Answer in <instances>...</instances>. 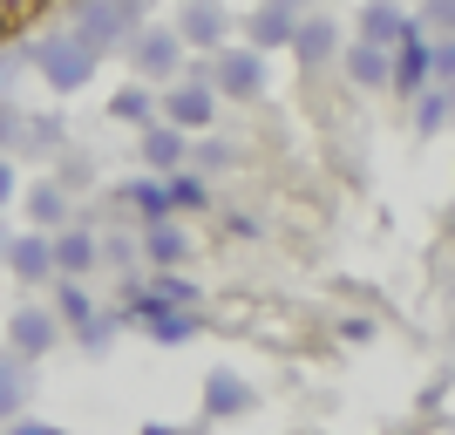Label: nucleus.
<instances>
[{
	"mask_svg": "<svg viewBox=\"0 0 455 435\" xmlns=\"http://www.w3.org/2000/svg\"><path fill=\"white\" fill-rule=\"evenodd\" d=\"M347 41H340V20L333 14H299V35H292V48L285 55H299V68H320V61H333Z\"/></svg>",
	"mask_w": 455,
	"mask_h": 435,
	"instance_id": "obj_16",
	"label": "nucleus"
},
{
	"mask_svg": "<svg viewBox=\"0 0 455 435\" xmlns=\"http://www.w3.org/2000/svg\"><path fill=\"white\" fill-rule=\"evenodd\" d=\"M190 164V136H177L171 123H150L143 130V177H177Z\"/></svg>",
	"mask_w": 455,
	"mask_h": 435,
	"instance_id": "obj_18",
	"label": "nucleus"
},
{
	"mask_svg": "<svg viewBox=\"0 0 455 435\" xmlns=\"http://www.w3.org/2000/svg\"><path fill=\"white\" fill-rule=\"evenodd\" d=\"M20 197V171H14V157H0V211Z\"/></svg>",
	"mask_w": 455,
	"mask_h": 435,
	"instance_id": "obj_28",
	"label": "nucleus"
},
{
	"mask_svg": "<svg viewBox=\"0 0 455 435\" xmlns=\"http://www.w3.org/2000/svg\"><path fill=\"white\" fill-rule=\"evenodd\" d=\"M123 205L136 211V231H143V225H164V218H177V211H171V184H164V177H143V171L123 184Z\"/></svg>",
	"mask_w": 455,
	"mask_h": 435,
	"instance_id": "obj_19",
	"label": "nucleus"
},
{
	"mask_svg": "<svg viewBox=\"0 0 455 435\" xmlns=\"http://www.w3.org/2000/svg\"><path fill=\"white\" fill-rule=\"evenodd\" d=\"M136 435H204V422H197V429H190V422H143Z\"/></svg>",
	"mask_w": 455,
	"mask_h": 435,
	"instance_id": "obj_32",
	"label": "nucleus"
},
{
	"mask_svg": "<svg viewBox=\"0 0 455 435\" xmlns=\"http://www.w3.org/2000/svg\"><path fill=\"white\" fill-rule=\"evenodd\" d=\"M28 68H35V76L48 82L55 95H76V89H89V82H95L102 55H95L82 35H68V28H48V35L28 48Z\"/></svg>",
	"mask_w": 455,
	"mask_h": 435,
	"instance_id": "obj_1",
	"label": "nucleus"
},
{
	"mask_svg": "<svg viewBox=\"0 0 455 435\" xmlns=\"http://www.w3.org/2000/svg\"><path fill=\"white\" fill-rule=\"evenodd\" d=\"M231 164H238V150H231L225 136H197V143H190V164H184V171L211 184V177H218V171H231Z\"/></svg>",
	"mask_w": 455,
	"mask_h": 435,
	"instance_id": "obj_23",
	"label": "nucleus"
},
{
	"mask_svg": "<svg viewBox=\"0 0 455 435\" xmlns=\"http://www.w3.org/2000/svg\"><path fill=\"white\" fill-rule=\"evenodd\" d=\"M299 35V7H285V0H259L251 14H238V48L251 55H285Z\"/></svg>",
	"mask_w": 455,
	"mask_h": 435,
	"instance_id": "obj_8",
	"label": "nucleus"
},
{
	"mask_svg": "<svg viewBox=\"0 0 455 435\" xmlns=\"http://www.w3.org/2000/svg\"><path fill=\"white\" fill-rule=\"evenodd\" d=\"M259 408V388L245 375H231V367H211L204 375V422H238Z\"/></svg>",
	"mask_w": 455,
	"mask_h": 435,
	"instance_id": "obj_13",
	"label": "nucleus"
},
{
	"mask_svg": "<svg viewBox=\"0 0 455 435\" xmlns=\"http://www.w3.org/2000/svg\"><path fill=\"white\" fill-rule=\"evenodd\" d=\"M61 28H68V35H82L95 48V55L109 61L116 48H130L136 41V28H143V14H136V7H123V0H82L76 14L61 20Z\"/></svg>",
	"mask_w": 455,
	"mask_h": 435,
	"instance_id": "obj_3",
	"label": "nucleus"
},
{
	"mask_svg": "<svg viewBox=\"0 0 455 435\" xmlns=\"http://www.w3.org/2000/svg\"><path fill=\"white\" fill-rule=\"evenodd\" d=\"M171 35L184 41V55L197 48V55H218V48H231V35H238V14L231 7H218V0H184L177 7V20H171Z\"/></svg>",
	"mask_w": 455,
	"mask_h": 435,
	"instance_id": "obj_6",
	"label": "nucleus"
},
{
	"mask_svg": "<svg viewBox=\"0 0 455 435\" xmlns=\"http://www.w3.org/2000/svg\"><path fill=\"white\" fill-rule=\"evenodd\" d=\"M7 246H14V231H7V225H0V259H7Z\"/></svg>",
	"mask_w": 455,
	"mask_h": 435,
	"instance_id": "obj_33",
	"label": "nucleus"
},
{
	"mask_svg": "<svg viewBox=\"0 0 455 435\" xmlns=\"http://www.w3.org/2000/svg\"><path fill=\"white\" fill-rule=\"evenodd\" d=\"M435 48V89H455V41H428Z\"/></svg>",
	"mask_w": 455,
	"mask_h": 435,
	"instance_id": "obj_27",
	"label": "nucleus"
},
{
	"mask_svg": "<svg viewBox=\"0 0 455 435\" xmlns=\"http://www.w3.org/2000/svg\"><path fill=\"white\" fill-rule=\"evenodd\" d=\"M408 35H415V14H408V7H387V0H374V7H361V14H354V41H361V48L395 55Z\"/></svg>",
	"mask_w": 455,
	"mask_h": 435,
	"instance_id": "obj_12",
	"label": "nucleus"
},
{
	"mask_svg": "<svg viewBox=\"0 0 455 435\" xmlns=\"http://www.w3.org/2000/svg\"><path fill=\"white\" fill-rule=\"evenodd\" d=\"M164 184H171V211H177V218H190V211H211V184H204V177L177 171V177H164Z\"/></svg>",
	"mask_w": 455,
	"mask_h": 435,
	"instance_id": "obj_24",
	"label": "nucleus"
},
{
	"mask_svg": "<svg viewBox=\"0 0 455 435\" xmlns=\"http://www.w3.org/2000/svg\"><path fill=\"white\" fill-rule=\"evenodd\" d=\"M156 123H171L177 136H211V123H218V89L204 82V61H190L184 82H171V89L156 95Z\"/></svg>",
	"mask_w": 455,
	"mask_h": 435,
	"instance_id": "obj_2",
	"label": "nucleus"
},
{
	"mask_svg": "<svg viewBox=\"0 0 455 435\" xmlns=\"http://www.w3.org/2000/svg\"><path fill=\"white\" fill-rule=\"evenodd\" d=\"M28 375H35V367L0 347V429H14V422L28 415V395H35V381H28Z\"/></svg>",
	"mask_w": 455,
	"mask_h": 435,
	"instance_id": "obj_20",
	"label": "nucleus"
},
{
	"mask_svg": "<svg viewBox=\"0 0 455 435\" xmlns=\"http://www.w3.org/2000/svg\"><path fill=\"white\" fill-rule=\"evenodd\" d=\"M55 347H61V320H55V306H48V300L14 306V320H7V354L35 367V360H41V354H55Z\"/></svg>",
	"mask_w": 455,
	"mask_h": 435,
	"instance_id": "obj_9",
	"label": "nucleus"
},
{
	"mask_svg": "<svg viewBox=\"0 0 455 435\" xmlns=\"http://www.w3.org/2000/svg\"><path fill=\"white\" fill-rule=\"evenodd\" d=\"M14 136H20V109H14V102H0V157H7Z\"/></svg>",
	"mask_w": 455,
	"mask_h": 435,
	"instance_id": "obj_31",
	"label": "nucleus"
},
{
	"mask_svg": "<svg viewBox=\"0 0 455 435\" xmlns=\"http://www.w3.org/2000/svg\"><path fill=\"white\" fill-rule=\"evenodd\" d=\"M123 55H130V68H136V82H143V89H171V82H184V68H190V55H184V41L171 35V28H136V41L130 48H123Z\"/></svg>",
	"mask_w": 455,
	"mask_h": 435,
	"instance_id": "obj_4",
	"label": "nucleus"
},
{
	"mask_svg": "<svg viewBox=\"0 0 455 435\" xmlns=\"http://www.w3.org/2000/svg\"><path fill=\"white\" fill-rule=\"evenodd\" d=\"M28 218L41 231V238H55L61 225H76V197H68V184H55V177H41V184H28Z\"/></svg>",
	"mask_w": 455,
	"mask_h": 435,
	"instance_id": "obj_15",
	"label": "nucleus"
},
{
	"mask_svg": "<svg viewBox=\"0 0 455 435\" xmlns=\"http://www.w3.org/2000/svg\"><path fill=\"white\" fill-rule=\"evenodd\" d=\"M387 89L408 95V102H415L421 89H435V48H428L421 35H408V41L395 48V82H387Z\"/></svg>",
	"mask_w": 455,
	"mask_h": 435,
	"instance_id": "obj_17",
	"label": "nucleus"
},
{
	"mask_svg": "<svg viewBox=\"0 0 455 435\" xmlns=\"http://www.w3.org/2000/svg\"><path fill=\"white\" fill-rule=\"evenodd\" d=\"M204 82L218 89V102H259V95L272 89V68H266V55H251V48H218V55L204 61Z\"/></svg>",
	"mask_w": 455,
	"mask_h": 435,
	"instance_id": "obj_5",
	"label": "nucleus"
},
{
	"mask_svg": "<svg viewBox=\"0 0 455 435\" xmlns=\"http://www.w3.org/2000/svg\"><path fill=\"white\" fill-rule=\"evenodd\" d=\"M130 326H143L156 347H184V341H197L204 313H184V306H150V300H136V293H130Z\"/></svg>",
	"mask_w": 455,
	"mask_h": 435,
	"instance_id": "obj_11",
	"label": "nucleus"
},
{
	"mask_svg": "<svg viewBox=\"0 0 455 435\" xmlns=\"http://www.w3.org/2000/svg\"><path fill=\"white\" fill-rule=\"evenodd\" d=\"M48 246H55V286L61 279H68V286H89L95 279V265H102V231H95L89 211H76V225H61Z\"/></svg>",
	"mask_w": 455,
	"mask_h": 435,
	"instance_id": "obj_7",
	"label": "nucleus"
},
{
	"mask_svg": "<svg viewBox=\"0 0 455 435\" xmlns=\"http://www.w3.org/2000/svg\"><path fill=\"white\" fill-rule=\"evenodd\" d=\"M340 341H354V347L374 341V320H367V313H347V320H340Z\"/></svg>",
	"mask_w": 455,
	"mask_h": 435,
	"instance_id": "obj_29",
	"label": "nucleus"
},
{
	"mask_svg": "<svg viewBox=\"0 0 455 435\" xmlns=\"http://www.w3.org/2000/svg\"><path fill=\"white\" fill-rule=\"evenodd\" d=\"M136 252H143L150 272H184L190 252H197V238H190L184 218H164V225H143V231H136Z\"/></svg>",
	"mask_w": 455,
	"mask_h": 435,
	"instance_id": "obj_10",
	"label": "nucleus"
},
{
	"mask_svg": "<svg viewBox=\"0 0 455 435\" xmlns=\"http://www.w3.org/2000/svg\"><path fill=\"white\" fill-rule=\"evenodd\" d=\"M449 130V89H421L415 95V136H442Z\"/></svg>",
	"mask_w": 455,
	"mask_h": 435,
	"instance_id": "obj_25",
	"label": "nucleus"
},
{
	"mask_svg": "<svg viewBox=\"0 0 455 435\" xmlns=\"http://www.w3.org/2000/svg\"><path fill=\"white\" fill-rule=\"evenodd\" d=\"M20 136H28L35 150H55L61 143V116H35V123H20Z\"/></svg>",
	"mask_w": 455,
	"mask_h": 435,
	"instance_id": "obj_26",
	"label": "nucleus"
},
{
	"mask_svg": "<svg viewBox=\"0 0 455 435\" xmlns=\"http://www.w3.org/2000/svg\"><path fill=\"white\" fill-rule=\"evenodd\" d=\"M109 116H116V123H130V130L143 136V130L156 123V89H143V82H123V89L109 95Z\"/></svg>",
	"mask_w": 455,
	"mask_h": 435,
	"instance_id": "obj_22",
	"label": "nucleus"
},
{
	"mask_svg": "<svg viewBox=\"0 0 455 435\" xmlns=\"http://www.w3.org/2000/svg\"><path fill=\"white\" fill-rule=\"evenodd\" d=\"M340 68L361 82V89H387V82H395V55H380V48H361V41H347V48H340Z\"/></svg>",
	"mask_w": 455,
	"mask_h": 435,
	"instance_id": "obj_21",
	"label": "nucleus"
},
{
	"mask_svg": "<svg viewBox=\"0 0 455 435\" xmlns=\"http://www.w3.org/2000/svg\"><path fill=\"white\" fill-rule=\"evenodd\" d=\"M7 435H68V429H61V422H41V415H20Z\"/></svg>",
	"mask_w": 455,
	"mask_h": 435,
	"instance_id": "obj_30",
	"label": "nucleus"
},
{
	"mask_svg": "<svg viewBox=\"0 0 455 435\" xmlns=\"http://www.w3.org/2000/svg\"><path fill=\"white\" fill-rule=\"evenodd\" d=\"M0 272H14L20 286H55V246H48L41 231H14V246H7Z\"/></svg>",
	"mask_w": 455,
	"mask_h": 435,
	"instance_id": "obj_14",
	"label": "nucleus"
}]
</instances>
